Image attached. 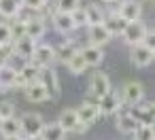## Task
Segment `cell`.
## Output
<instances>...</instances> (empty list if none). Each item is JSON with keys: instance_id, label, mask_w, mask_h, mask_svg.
I'll use <instances>...</instances> for the list:
<instances>
[{"instance_id": "cell-15", "label": "cell", "mask_w": 155, "mask_h": 140, "mask_svg": "<svg viewBox=\"0 0 155 140\" xmlns=\"http://www.w3.org/2000/svg\"><path fill=\"white\" fill-rule=\"evenodd\" d=\"M24 96H26V100L32 102V104H43V102L49 100V93H47V89L43 87L41 81H32V83H28V85L24 87Z\"/></svg>"}, {"instance_id": "cell-13", "label": "cell", "mask_w": 155, "mask_h": 140, "mask_svg": "<svg viewBox=\"0 0 155 140\" xmlns=\"http://www.w3.org/2000/svg\"><path fill=\"white\" fill-rule=\"evenodd\" d=\"M55 49V62H60V64H66L77 51H81V45H79V41L77 38H66L64 43H60L58 47H53Z\"/></svg>"}, {"instance_id": "cell-18", "label": "cell", "mask_w": 155, "mask_h": 140, "mask_svg": "<svg viewBox=\"0 0 155 140\" xmlns=\"http://www.w3.org/2000/svg\"><path fill=\"white\" fill-rule=\"evenodd\" d=\"M125 24H127V21H123L115 11H106L104 17H102V26L106 28V32H108L110 36H119Z\"/></svg>"}, {"instance_id": "cell-9", "label": "cell", "mask_w": 155, "mask_h": 140, "mask_svg": "<svg viewBox=\"0 0 155 140\" xmlns=\"http://www.w3.org/2000/svg\"><path fill=\"white\" fill-rule=\"evenodd\" d=\"M38 81L43 83V87L47 89L49 98H58L62 87H60V79H58V72L53 66H47V68H41L38 72Z\"/></svg>"}, {"instance_id": "cell-38", "label": "cell", "mask_w": 155, "mask_h": 140, "mask_svg": "<svg viewBox=\"0 0 155 140\" xmlns=\"http://www.w3.org/2000/svg\"><path fill=\"white\" fill-rule=\"evenodd\" d=\"M104 5H113V2H117V0H102Z\"/></svg>"}, {"instance_id": "cell-42", "label": "cell", "mask_w": 155, "mask_h": 140, "mask_svg": "<svg viewBox=\"0 0 155 140\" xmlns=\"http://www.w3.org/2000/svg\"><path fill=\"white\" fill-rule=\"evenodd\" d=\"M38 140H41V138H38Z\"/></svg>"}, {"instance_id": "cell-20", "label": "cell", "mask_w": 155, "mask_h": 140, "mask_svg": "<svg viewBox=\"0 0 155 140\" xmlns=\"http://www.w3.org/2000/svg\"><path fill=\"white\" fill-rule=\"evenodd\" d=\"M81 55L83 60L87 62V66H100L104 62V47H96V45H87V47H81Z\"/></svg>"}, {"instance_id": "cell-39", "label": "cell", "mask_w": 155, "mask_h": 140, "mask_svg": "<svg viewBox=\"0 0 155 140\" xmlns=\"http://www.w3.org/2000/svg\"><path fill=\"white\" fill-rule=\"evenodd\" d=\"M21 140H38V138H21Z\"/></svg>"}, {"instance_id": "cell-26", "label": "cell", "mask_w": 155, "mask_h": 140, "mask_svg": "<svg viewBox=\"0 0 155 140\" xmlns=\"http://www.w3.org/2000/svg\"><path fill=\"white\" fill-rule=\"evenodd\" d=\"M0 134L2 136H17V134H21V129H19V117H7V119H2V125H0Z\"/></svg>"}, {"instance_id": "cell-36", "label": "cell", "mask_w": 155, "mask_h": 140, "mask_svg": "<svg viewBox=\"0 0 155 140\" xmlns=\"http://www.w3.org/2000/svg\"><path fill=\"white\" fill-rule=\"evenodd\" d=\"M142 45L153 47V30H147V34H144V38H142Z\"/></svg>"}, {"instance_id": "cell-22", "label": "cell", "mask_w": 155, "mask_h": 140, "mask_svg": "<svg viewBox=\"0 0 155 140\" xmlns=\"http://www.w3.org/2000/svg\"><path fill=\"white\" fill-rule=\"evenodd\" d=\"M15 77H17V68H13L9 62L0 64V89L15 87Z\"/></svg>"}, {"instance_id": "cell-31", "label": "cell", "mask_w": 155, "mask_h": 140, "mask_svg": "<svg viewBox=\"0 0 155 140\" xmlns=\"http://www.w3.org/2000/svg\"><path fill=\"white\" fill-rule=\"evenodd\" d=\"M13 55H15V51H13V41H9V43H0V64L9 62Z\"/></svg>"}, {"instance_id": "cell-10", "label": "cell", "mask_w": 155, "mask_h": 140, "mask_svg": "<svg viewBox=\"0 0 155 140\" xmlns=\"http://www.w3.org/2000/svg\"><path fill=\"white\" fill-rule=\"evenodd\" d=\"M121 108H123V106H121L119 93H117V91H113V89H110L108 93H104L102 98H98V110H100V115H102V117L117 115Z\"/></svg>"}, {"instance_id": "cell-3", "label": "cell", "mask_w": 155, "mask_h": 140, "mask_svg": "<svg viewBox=\"0 0 155 140\" xmlns=\"http://www.w3.org/2000/svg\"><path fill=\"white\" fill-rule=\"evenodd\" d=\"M153 57H155L153 47L142 45V43L130 45V62H132L136 68H147V66H151V64H153Z\"/></svg>"}, {"instance_id": "cell-33", "label": "cell", "mask_w": 155, "mask_h": 140, "mask_svg": "<svg viewBox=\"0 0 155 140\" xmlns=\"http://www.w3.org/2000/svg\"><path fill=\"white\" fill-rule=\"evenodd\" d=\"M70 15H72L77 28H85V26H87V17H85V9H83V7H77Z\"/></svg>"}, {"instance_id": "cell-14", "label": "cell", "mask_w": 155, "mask_h": 140, "mask_svg": "<svg viewBox=\"0 0 155 140\" xmlns=\"http://www.w3.org/2000/svg\"><path fill=\"white\" fill-rule=\"evenodd\" d=\"M38 72H41V68H38L36 64L26 62V64L17 70V77H15V87H21V89H24L28 83L38 81Z\"/></svg>"}, {"instance_id": "cell-6", "label": "cell", "mask_w": 155, "mask_h": 140, "mask_svg": "<svg viewBox=\"0 0 155 140\" xmlns=\"http://www.w3.org/2000/svg\"><path fill=\"white\" fill-rule=\"evenodd\" d=\"M74 110H77L79 121H83L85 125H94V123L100 119V110H98V98H94V96H87V98L83 100V104H81L79 108H74Z\"/></svg>"}, {"instance_id": "cell-41", "label": "cell", "mask_w": 155, "mask_h": 140, "mask_svg": "<svg viewBox=\"0 0 155 140\" xmlns=\"http://www.w3.org/2000/svg\"><path fill=\"white\" fill-rule=\"evenodd\" d=\"M47 2H51V0H47Z\"/></svg>"}, {"instance_id": "cell-28", "label": "cell", "mask_w": 155, "mask_h": 140, "mask_svg": "<svg viewBox=\"0 0 155 140\" xmlns=\"http://www.w3.org/2000/svg\"><path fill=\"white\" fill-rule=\"evenodd\" d=\"M9 21V32H11V41H17V38H21L24 34H26V24L24 21H19V19H7Z\"/></svg>"}, {"instance_id": "cell-23", "label": "cell", "mask_w": 155, "mask_h": 140, "mask_svg": "<svg viewBox=\"0 0 155 140\" xmlns=\"http://www.w3.org/2000/svg\"><path fill=\"white\" fill-rule=\"evenodd\" d=\"M136 127H138V121H136L127 110L117 112V129H119L121 134H134Z\"/></svg>"}, {"instance_id": "cell-17", "label": "cell", "mask_w": 155, "mask_h": 140, "mask_svg": "<svg viewBox=\"0 0 155 140\" xmlns=\"http://www.w3.org/2000/svg\"><path fill=\"white\" fill-rule=\"evenodd\" d=\"M45 32H47V19L34 15L32 19L26 21V36H30L32 41H41L45 36Z\"/></svg>"}, {"instance_id": "cell-2", "label": "cell", "mask_w": 155, "mask_h": 140, "mask_svg": "<svg viewBox=\"0 0 155 140\" xmlns=\"http://www.w3.org/2000/svg\"><path fill=\"white\" fill-rule=\"evenodd\" d=\"M58 123L64 127L66 134H68V132H70V134H85V132L89 129V125H85L83 121H79L74 108H64V110L60 112V117H58Z\"/></svg>"}, {"instance_id": "cell-7", "label": "cell", "mask_w": 155, "mask_h": 140, "mask_svg": "<svg viewBox=\"0 0 155 140\" xmlns=\"http://www.w3.org/2000/svg\"><path fill=\"white\" fill-rule=\"evenodd\" d=\"M115 13L123 19V21H138L142 19V5H140V0H121L119 7L115 9Z\"/></svg>"}, {"instance_id": "cell-24", "label": "cell", "mask_w": 155, "mask_h": 140, "mask_svg": "<svg viewBox=\"0 0 155 140\" xmlns=\"http://www.w3.org/2000/svg\"><path fill=\"white\" fill-rule=\"evenodd\" d=\"M64 66H66V68H68V72H70V74H74V77L83 74V72L89 68V66H87V62L83 60L81 51H77V53H74V55H72V57H70V60L64 64Z\"/></svg>"}, {"instance_id": "cell-5", "label": "cell", "mask_w": 155, "mask_h": 140, "mask_svg": "<svg viewBox=\"0 0 155 140\" xmlns=\"http://www.w3.org/2000/svg\"><path fill=\"white\" fill-rule=\"evenodd\" d=\"M147 24L142 21V19H138V21H127L125 26H123V30H121V38H123V43L130 47V45H136V43H142V38H144V34H147Z\"/></svg>"}, {"instance_id": "cell-11", "label": "cell", "mask_w": 155, "mask_h": 140, "mask_svg": "<svg viewBox=\"0 0 155 140\" xmlns=\"http://www.w3.org/2000/svg\"><path fill=\"white\" fill-rule=\"evenodd\" d=\"M51 24H53V28L60 34H66V36L72 34L74 30H79L77 24H74V19H72V15L64 13V11H51Z\"/></svg>"}, {"instance_id": "cell-29", "label": "cell", "mask_w": 155, "mask_h": 140, "mask_svg": "<svg viewBox=\"0 0 155 140\" xmlns=\"http://www.w3.org/2000/svg\"><path fill=\"white\" fill-rule=\"evenodd\" d=\"M134 140H155V134H153V125H144V123H138V127L134 129Z\"/></svg>"}, {"instance_id": "cell-21", "label": "cell", "mask_w": 155, "mask_h": 140, "mask_svg": "<svg viewBox=\"0 0 155 140\" xmlns=\"http://www.w3.org/2000/svg\"><path fill=\"white\" fill-rule=\"evenodd\" d=\"M38 138L41 140H64L66 138V132H64V127L58 121H51V123H45L43 125Z\"/></svg>"}, {"instance_id": "cell-32", "label": "cell", "mask_w": 155, "mask_h": 140, "mask_svg": "<svg viewBox=\"0 0 155 140\" xmlns=\"http://www.w3.org/2000/svg\"><path fill=\"white\" fill-rule=\"evenodd\" d=\"M15 115V104L11 100H2L0 102V119H7V117H13Z\"/></svg>"}, {"instance_id": "cell-19", "label": "cell", "mask_w": 155, "mask_h": 140, "mask_svg": "<svg viewBox=\"0 0 155 140\" xmlns=\"http://www.w3.org/2000/svg\"><path fill=\"white\" fill-rule=\"evenodd\" d=\"M36 43L38 41H32L30 36H21V38H17V41H13V51H15V55H19V57H24V60H30L32 57V51H34V47H36Z\"/></svg>"}, {"instance_id": "cell-34", "label": "cell", "mask_w": 155, "mask_h": 140, "mask_svg": "<svg viewBox=\"0 0 155 140\" xmlns=\"http://www.w3.org/2000/svg\"><path fill=\"white\" fill-rule=\"evenodd\" d=\"M21 5L32 11H41L43 7H47V0H21Z\"/></svg>"}, {"instance_id": "cell-30", "label": "cell", "mask_w": 155, "mask_h": 140, "mask_svg": "<svg viewBox=\"0 0 155 140\" xmlns=\"http://www.w3.org/2000/svg\"><path fill=\"white\" fill-rule=\"evenodd\" d=\"M77 7H81V0H58L55 2V11H64V13H72Z\"/></svg>"}, {"instance_id": "cell-37", "label": "cell", "mask_w": 155, "mask_h": 140, "mask_svg": "<svg viewBox=\"0 0 155 140\" xmlns=\"http://www.w3.org/2000/svg\"><path fill=\"white\" fill-rule=\"evenodd\" d=\"M2 140H21V134H17V136H2Z\"/></svg>"}, {"instance_id": "cell-12", "label": "cell", "mask_w": 155, "mask_h": 140, "mask_svg": "<svg viewBox=\"0 0 155 140\" xmlns=\"http://www.w3.org/2000/svg\"><path fill=\"white\" fill-rule=\"evenodd\" d=\"M110 91V79L104 72H94L89 79V96L94 98H102L104 93Z\"/></svg>"}, {"instance_id": "cell-40", "label": "cell", "mask_w": 155, "mask_h": 140, "mask_svg": "<svg viewBox=\"0 0 155 140\" xmlns=\"http://www.w3.org/2000/svg\"><path fill=\"white\" fill-rule=\"evenodd\" d=\"M0 125H2V119H0Z\"/></svg>"}, {"instance_id": "cell-27", "label": "cell", "mask_w": 155, "mask_h": 140, "mask_svg": "<svg viewBox=\"0 0 155 140\" xmlns=\"http://www.w3.org/2000/svg\"><path fill=\"white\" fill-rule=\"evenodd\" d=\"M85 9V17H87V26H91V24H102V17H104V9H100L98 5H87V7H83Z\"/></svg>"}, {"instance_id": "cell-25", "label": "cell", "mask_w": 155, "mask_h": 140, "mask_svg": "<svg viewBox=\"0 0 155 140\" xmlns=\"http://www.w3.org/2000/svg\"><path fill=\"white\" fill-rule=\"evenodd\" d=\"M21 9V0H0V15L5 19H13Z\"/></svg>"}, {"instance_id": "cell-4", "label": "cell", "mask_w": 155, "mask_h": 140, "mask_svg": "<svg viewBox=\"0 0 155 140\" xmlns=\"http://www.w3.org/2000/svg\"><path fill=\"white\" fill-rule=\"evenodd\" d=\"M43 125H45V121L38 112H26L19 117V129L26 138H38Z\"/></svg>"}, {"instance_id": "cell-8", "label": "cell", "mask_w": 155, "mask_h": 140, "mask_svg": "<svg viewBox=\"0 0 155 140\" xmlns=\"http://www.w3.org/2000/svg\"><path fill=\"white\" fill-rule=\"evenodd\" d=\"M32 64H36L38 68H47V66H53L55 64V49L47 43H36L34 51H32V57H30Z\"/></svg>"}, {"instance_id": "cell-35", "label": "cell", "mask_w": 155, "mask_h": 140, "mask_svg": "<svg viewBox=\"0 0 155 140\" xmlns=\"http://www.w3.org/2000/svg\"><path fill=\"white\" fill-rule=\"evenodd\" d=\"M11 32H9V21H0V43H9Z\"/></svg>"}, {"instance_id": "cell-1", "label": "cell", "mask_w": 155, "mask_h": 140, "mask_svg": "<svg viewBox=\"0 0 155 140\" xmlns=\"http://www.w3.org/2000/svg\"><path fill=\"white\" fill-rule=\"evenodd\" d=\"M117 93H119L121 106H134L144 98V87L138 81H125L121 85V91H117Z\"/></svg>"}, {"instance_id": "cell-16", "label": "cell", "mask_w": 155, "mask_h": 140, "mask_svg": "<svg viewBox=\"0 0 155 140\" xmlns=\"http://www.w3.org/2000/svg\"><path fill=\"white\" fill-rule=\"evenodd\" d=\"M110 38H113V36L106 32V28H104L102 24H91V26H87V41H89V45L104 47V45L110 43Z\"/></svg>"}]
</instances>
